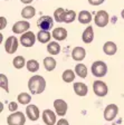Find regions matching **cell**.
Returning a JSON list of instances; mask_svg holds the SVG:
<instances>
[{
	"instance_id": "5",
	"label": "cell",
	"mask_w": 124,
	"mask_h": 125,
	"mask_svg": "<svg viewBox=\"0 0 124 125\" xmlns=\"http://www.w3.org/2000/svg\"><path fill=\"white\" fill-rule=\"evenodd\" d=\"M93 92L96 96L98 97H104L107 95V92H109V88H107V85H106L104 82L102 81H95L93 83Z\"/></svg>"
},
{
	"instance_id": "20",
	"label": "cell",
	"mask_w": 124,
	"mask_h": 125,
	"mask_svg": "<svg viewBox=\"0 0 124 125\" xmlns=\"http://www.w3.org/2000/svg\"><path fill=\"white\" fill-rule=\"evenodd\" d=\"M53 37V35L46 30H39V32L37 34V39L38 42L41 44H47V42H50V38Z\"/></svg>"
},
{
	"instance_id": "10",
	"label": "cell",
	"mask_w": 124,
	"mask_h": 125,
	"mask_svg": "<svg viewBox=\"0 0 124 125\" xmlns=\"http://www.w3.org/2000/svg\"><path fill=\"white\" fill-rule=\"evenodd\" d=\"M18 48V39L16 38L15 36H10L6 39L5 42V49L8 54H13L16 52Z\"/></svg>"
},
{
	"instance_id": "35",
	"label": "cell",
	"mask_w": 124,
	"mask_h": 125,
	"mask_svg": "<svg viewBox=\"0 0 124 125\" xmlns=\"http://www.w3.org/2000/svg\"><path fill=\"white\" fill-rule=\"evenodd\" d=\"M56 125H69V123H68L67 120H65V118H60V120H58Z\"/></svg>"
},
{
	"instance_id": "23",
	"label": "cell",
	"mask_w": 124,
	"mask_h": 125,
	"mask_svg": "<svg viewBox=\"0 0 124 125\" xmlns=\"http://www.w3.org/2000/svg\"><path fill=\"white\" fill-rule=\"evenodd\" d=\"M47 52L52 55H58L60 52V45L57 42H50L47 45Z\"/></svg>"
},
{
	"instance_id": "8",
	"label": "cell",
	"mask_w": 124,
	"mask_h": 125,
	"mask_svg": "<svg viewBox=\"0 0 124 125\" xmlns=\"http://www.w3.org/2000/svg\"><path fill=\"white\" fill-rule=\"evenodd\" d=\"M117 113H119V107L115 104H109L104 109V118L105 121L110 122V121H113L115 117H116Z\"/></svg>"
},
{
	"instance_id": "17",
	"label": "cell",
	"mask_w": 124,
	"mask_h": 125,
	"mask_svg": "<svg viewBox=\"0 0 124 125\" xmlns=\"http://www.w3.org/2000/svg\"><path fill=\"white\" fill-rule=\"evenodd\" d=\"M83 42L85 44H90L93 42L94 39V30H93V27L92 26H88L85 30L83 31V36H82Z\"/></svg>"
},
{
	"instance_id": "30",
	"label": "cell",
	"mask_w": 124,
	"mask_h": 125,
	"mask_svg": "<svg viewBox=\"0 0 124 125\" xmlns=\"http://www.w3.org/2000/svg\"><path fill=\"white\" fill-rule=\"evenodd\" d=\"M76 19V12L74 10H67L66 13H65V19L64 22L66 23H70Z\"/></svg>"
},
{
	"instance_id": "21",
	"label": "cell",
	"mask_w": 124,
	"mask_h": 125,
	"mask_svg": "<svg viewBox=\"0 0 124 125\" xmlns=\"http://www.w3.org/2000/svg\"><path fill=\"white\" fill-rule=\"evenodd\" d=\"M35 15H36V10H35V8L33 6H26L21 10V17L25 19H30Z\"/></svg>"
},
{
	"instance_id": "6",
	"label": "cell",
	"mask_w": 124,
	"mask_h": 125,
	"mask_svg": "<svg viewBox=\"0 0 124 125\" xmlns=\"http://www.w3.org/2000/svg\"><path fill=\"white\" fill-rule=\"evenodd\" d=\"M37 26L39 27L40 30L49 31L54 26V20L50 16H41L37 21Z\"/></svg>"
},
{
	"instance_id": "38",
	"label": "cell",
	"mask_w": 124,
	"mask_h": 125,
	"mask_svg": "<svg viewBox=\"0 0 124 125\" xmlns=\"http://www.w3.org/2000/svg\"><path fill=\"white\" fill-rule=\"evenodd\" d=\"M5 1H8V0H5Z\"/></svg>"
},
{
	"instance_id": "7",
	"label": "cell",
	"mask_w": 124,
	"mask_h": 125,
	"mask_svg": "<svg viewBox=\"0 0 124 125\" xmlns=\"http://www.w3.org/2000/svg\"><path fill=\"white\" fill-rule=\"evenodd\" d=\"M54 108H55V112L58 116H65L66 113H67V108H68V105L67 103L62 98H57L54 101Z\"/></svg>"
},
{
	"instance_id": "4",
	"label": "cell",
	"mask_w": 124,
	"mask_h": 125,
	"mask_svg": "<svg viewBox=\"0 0 124 125\" xmlns=\"http://www.w3.org/2000/svg\"><path fill=\"white\" fill-rule=\"evenodd\" d=\"M94 21H95V25L97 27L104 28V27H106L107 26V23H109L110 16L105 10H100V11L96 12L95 18H94Z\"/></svg>"
},
{
	"instance_id": "14",
	"label": "cell",
	"mask_w": 124,
	"mask_h": 125,
	"mask_svg": "<svg viewBox=\"0 0 124 125\" xmlns=\"http://www.w3.org/2000/svg\"><path fill=\"white\" fill-rule=\"evenodd\" d=\"M86 56V50L83 47H75L72 52V58L76 62H82Z\"/></svg>"
},
{
	"instance_id": "1",
	"label": "cell",
	"mask_w": 124,
	"mask_h": 125,
	"mask_svg": "<svg viewBox=\"0 0 124 125\" xmlns=\"http://www.w3.org/2000/svg\"><path fill=\"white\" fill-rule=\"evenodd\" d=\"M46 88V81L40 75H35L28 81V89L31 94H41Z\"/></svg>"
},
{
	"instance_id": "29",
	"label": "cell",
	"mask_w": 124,
	"mask_h": 125,
	"mask_svg": "<svg viewBox=\"0 0 124 125\" xmlns=\"http://www.w3.org/2000/svg\"><path fill=\"white\" fill-rule=\"evenodd\" d=\"M17 99H18V103H20V104L28 105L31 101V96L28 93H20L18 95V97H17Z\"/></svg>"
},
{
	"instance_id": "9",
	"label": "cell",
	"mask_w": 124,
	"mask_h": 125,
	"mask_svg": "<svg viewBox=\"0 0 124 125\" xmlns=\"http://www.w3.org/2000/svg\"><path fill=\"white\" fill-rule=\"evenodd\" d=\"M36 42V36L33 31H27L20 36V42L23 47H33Z\"/></svg>"
},
{
	"instance_id": "3",
	"label": "cell",
	"mask_w": 124,
	"mask_h": 125,
	"mask_svg": "<svg viewBox=\"0 0 124 125\" xmlns=\"http://www.w3.org/2000/svg\"><path fill=\"white\" fill-rule=\"evenodd\" d=\"M8 125H25L26 116L23 112H13L7 117Z\"/></svg>"
},
{
	"instance_id": "36",
	"label": "cell",
	"mask_w": 124,
	"mask_h": 125,
	"mask_svg": "<svg viewBox=\"0 0 124 125\" xmlns=\"http://www.w3.org/2000/svg\"><path fill=\"white\" fill-rule=\"evenodd\" d=\"M23 3H26V5H29V3H31L34 0H20Z\"/></svg>"
},
{
	"instance_id": "33",
	"label": "cell",
	"mask_w": 124,
	"mask_h": 125,
	"mask_svg": "<svg viewBox=\"0 0 124 125\" xmlns=\"http://www.w3.org/2000/svg\"><path fill=\"white\" fill-rule=\"evenodd\" d=\"M104 1H105V0H88L90 5H92V6H100V5H102Z\"/></svg>"
},
{
	"instance_id": "37",
	"label": "cell",
	"mask_w": 124,
	"mask_h": 125,
	"mask_svg": "<svg viewBox=\"0 0 124 125\" xmlns=\"http://www.w3.org/2000/svg\"><path fill=\"white\" fill-rule=\"evenodd\" d=\"M121 15H122V18L124 19V9H123V10H122V13H121Z\"/></svg>"
},
{
	"instance_id": "19",
	"label": "cell",
	"mask_w": 124,
	"mask_h": 125,
	"mask_svg": "<svg viewBox=\"0 0 124 125\" xmlns=\"http://www.w3.org/2000/svg\"><path fill=\"white\" fill-rule=\"evenodd\" d=\"M116 50H117V46L114 44L113 42H106L103 46V52H105L106 55H109V56L115 55Z\"/></svg>"
},
{
	"instance_id": "32",
	"label": "cell",
	"mask_w": 124,
	"mask_h": 125,
	"mask_svg": "<svg viewBox=\"0 0 124 125\" xmlns=\"http://www.w3.org/2000/svg\"><path fill=\"white\" fill-rule=\"evenodd\" d=\"M17 108H18V104L16 103V102H11L10 104H9V111L10 112H16L17 111Z\"/></svg>"
},
{
	"instance_id": "25",
	"label": "cell",
	"mask_w": 124,
	"mask_h": 125,
	"mask_svg": "<svg viewBox=\"0 0 124 125\" xmlns=\"http://www.w3.org/2000/svg\"><path fill=\"white\" fill-rule=\"evenodd\" d=\"M26 64H27V62L23 56H16L12 60L13 67L17 68V69H21L23 66H26Z\"/></svg>"
},
{
	"instance_id": "26",
	"label": "cell",
	"mask_w": 124,
	"mask_h": 125,
	"mask_svg": "<svg viewBox=\"0 0 124 125\" xmlns=\"http://www.w3.org/2000/svg\"><path fill=\"white\" fill-rule=\"evenodd\" d=\"M75 73L80 78H85L87 76V68L84 64H77L75 66Z\"/></svg>"
},
{
	"instance_id": "2",
	"label": "cell",
	"mask_w": 124,
	"mask_h": 125,
	"mask_svg": "<svg viewBox=\"0 0 124 125\" xmlns=\"http://www.w3.org/2000/svg\"><path fill=\"white\" fill-rule=\"evenodd\" d=\"M92 74H93L95 77H104L107 73V66L104 62L102 60H97V62H94L93 65H92Z\"/></svg>"
},
{
	"instance_id": "16",
	"label": "cell",
	"mask_w": 124,
	"mask_h": 125,
	"mask_svg": "<svg viewBox=\"0 0 124 125\" xmlns=\"http://www.w3.org/2000/svg\"><path fill=\"white\" fill-rule=\"evenodd\" d=\"M52 35L57 42H62V40H65L67 37V30L63 27H58V28H55L53 30Z\"/></svg>"
},
{
	"instance_id": "12",
	"label": "cell",
	"mask_w": 124,
	"mask_h": 125,
	"mask_svg": "<svg viewBox=\"0 0 124 125\" xmlns=\"http://www.w3.org/2000/svg\"><path fill=\"white\" fill-rule=\"evenodd\" d=\"M26 115L30 121H37L39 118V115H40L39 108L34 104H29L26 107Z\"/></svg>"
},
{
	"instance_id": "11",
	"label": "cell",
	"mask_w": 124,
	"mask_h": 125,
	"mask_svg": "<svg viewBox=\"0 0 124 125\" xmlns=\"http://www.w3.org/2000/svg\"><path fill=\"white\" fill-rule=\"evenodd\" d=\"M30 28V23L26 20H21V21H17L12 26V32L13 34H25L28 31V29Z\"/></svg>"
},
{
	"instance_id": "15",
	"label": "cell",
	"mask_w": 124,
	"mask_h": 125,
	"mask_svg": "<svg viewBox=\"0 0 124 125\" xmlns=\"http://www.w3.org/2000/svg\"><path fill=\"white\" fill-rule=\"evenodd\" d=\"M74 92H75L76 95H78V96L83 97V96H86L88 93V88H87V85H85L84 83H79V82H77V83L74 84Z\"/></svg>"
},
{
	"instance_id": "31",
	"label": "cell",
	"mask_w": 124,
	"mask_h": 125,
	"mask_svg": "<svg viewBox=\"0 0 124 125\" xmlns=\"http://www.w3.org/2000/svg\"><path fill=\"white\" fill-rule=\"evenodd\" d=\"M0 86L3 91H6L8 93L9 89H8V79H7V76L5 74H0Z\"/></svg>"
},
{
	"instance_id": "24",
	"label": "cell",
	"mask_w": 124,
	"mask_h": 125,
	"mask_svg": "<svg viewBox=\"0 0 124 125\" xmlns=\"http://www.w3.org/2000/svg\"><path fill=\"white\" fill-rule=\"evenodd\" d=\"M75 72L72 69H66L63 73L62 75V78H63V81L65 82V83H72L74 79H75Z\"/></svg>"
},
{
	"instance_id": "13",
	"label": "cell",
	"mask_w": 124,
	"mask_h": 125,
	"mask_svg": "<svg viewBox=\"0 0 124 125\" xmlns=\"http://www.w3.org/2000/svg\"><path fill=\"white\" fill-rule=\"evenodd\" d=\"M56 112L52 109H45L43 112V121L46 125H54L56 123Z\"/></svg>"
},
{
	"instance_id": "27",
	"label": "cell",
	"mask_w": 124,
	"mask_h": 125,
	"mask_svg": "<svg viewBox=\"0 0 124 125\" xmlns=\"http://www.w3.org/2000/svg\"><path fill=\"white\" fill-rule=\"evenodd\" d=\"M65 13H66V10L64 8H57L54 12V18L57 22H64L65 19Z\"/></svg>"
},
{
	"instance_id": "28",
	"label": "cell",
	"mask_w": 124,
	"mask_h": 125,
	"mask_svg": "<svg viewBox=\"0 0 124 125\" xmlns=\"http://www.w3.org/2000/svg\"><path fill=\"white\" fill-rule=\"evenodd\" d=\"M26 67H27V69H28V72L36 73L39 69V62H37L36 59H29L26 64Z\"/></svg>"
},
{
	"instance_id": "34",
	"label": "cell",
	"mask_w": 124,
	"mask_h": 125,
	"mask_svg": "<svg viewBox=\"0 0 124 125\" xmlns=\"http://www.w3.org/2000/svg\"><path fill=\"white\" fill-rule=\"evenodd\" d=\"M7 26V20H6L5 17H0V29L2 30V29L6 28Z\"/></svg>"
},
{
	"instance_id": "22",
	"label": "cell",
	"mask_w": 124,
	"mask_h": 125,
	"mask_svg": "<svg viewBox=\"0 0 124 125\" xmlns=\"http://www.w3.org/2000/svg\"><path fill=\"white\" fill-rule=\"evenodd\" d=\"M56 65H57V62H56V60H55V58L49 57V56L46 58H44V66H45V69H46L47 72L54 70L55 68H56Z\"/></svg>"
},
{
	"instance_id": "18",
	"label": "cell",
	"mask_w": 124,
	"mask_h": 125,
	"mask_svg": "<svg viewBox=\"0 0 124 125\" xmlns=\"http://www.w3.org/2000/svg\"><path fill=\"white\" fill-rule=\"evenodd\" d=\"M78 21L83 25H88L92 21V13L87 10H82L78 13Z\"/></svg>"
}]
</instances>
